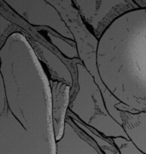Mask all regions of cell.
I'll list each match as a JSON object with an SVG mask.
<instances>
[{
	"instance_id": "obj_1",
	"label": "cell",
	"mask_w": 146,
	"mask_h": 154,
	"mask_svg": "<svg viewBox=\"0 0 146 154\" xmlns=\"http://www.w3.org/2000/svg\"><path fill=\"white\" fill-rule=\"evenodd\" d=\"M0 58V154H56L50 79L26 35H8Z\"/></svg>"
},
{
	"instance_id": "obj_2",
	"label": "cell",
	"mask_w": 146,
	"mask_h": 154,
	"mask_svg": "<svg viewBox=\"0 0 146 154\" xmlns=\"http://www.w3.org/2000/svg\"><path fill=\"white\" fill-rule=\"evenodd\" d=\"M96 67L127 112H146V8L130 10L107 27L97 40Z\"/></svg>"
},
{
	"instance_id": "obj_3",
	"label": "cell",
	"mask_w": 146,
	"mask_h": 154,
	"mask_svg": "<svg viewBox=\"0 0 146 154\" xmlns=\"http://www.w3.org/2000/svg\"><path fill=\"white\" fill-rule=\"evenodd\" d=\"M78 90L71 95L68 111L83 124L108 139L125 137L129 139L123 126L107 108L103 94L95 78L84 64L77 62Z\"/></svg>"
},
{
	"instance_id": "obj_4",
	"label": "cell",
	"mask_w": 146,
	"mask_h": 154,
	"mask_svg": "<svg viewBox=\"0 0 146 154\" xmlns=\"http://www.w3.org/2000/svg\"><path fill=\"white\" fill-rule=\"evenodd\" d=\"M84 23L98 40L111 23L121 15L138 9L132 0H71Z\"/></svg>"
},
{
	"instance_id": "obj_5",
	"label": "cell",
	"mask_w": 146,
	"mask_h": 154,
	"mask_svg": "<svg viewBox=\"0 0 146 154\" xmlns=\"http://www.w3.org/2000/svg\"><path fill=\"white\" fill-rule=\"evenodd\" d=\"M28 24L50 28L67 39L76 41L65 20L47 0H1Z\"/></svg>"
},
{
	"instance_id": "obj_6",
	"label": "cell",
	"mask_w": 146,
	"mask_h": 154,
	"mask_svg": "<svg viewBox=\"0 0 146 154\" xmlns=\"http://www.w3.org/2000/svg\"><path fill=\"white\" fill-rule=\"evenodd\" d=\"M56 154H104L96 141L67 116L62 137L56 141Z\"/></svg>"
},
{
	"instance_id": "obj_7",
	"label": "cell",
	"mask_w": 146,
	"mask_h": 154,
	"mask_svg": "<svg viewBox=\"0 0 146 154\" xmlns=\"http://www.w3.org/2000/svg\"><path fill=\"white\" fill-rule=\"evenodd\" d=\"M50 84L52 100V119L56 140L57 141L64 133L72 89L69 85L60 81L50 79Z\"/></svg>"
},
{
	"instance_id": "obj_8",
	"label": "cell",
	"mask_w": 146,
	"mask_h": 154,
	"mask_svg": "<svg viewBox=\"0 0 146 154\" xmlns=\"http://www.w3.org/2000/svg\"><path fill=\"white\" fill-rule=\"evenodd\" d=\"M27 39L30 42L36 55L38 56L46 72V70L48 71L49 79L55 81L63 82L69 85L72 89L74 85V79L70 70L68 68L64 62L55 53H53L40 42L33 40L32 38H27Z\"/></svg>"
},
{
	"instance_id": "obj_9",
	"label": "cell",
	"mask_w": 146,
	"mask_h": 154,
	"mask_svg": "<svg viewBox=\"0 0 146 154\" xmlns=\"http://www.w3.org/2000/svg\"><path fill=\"white\" fill-rule=\"evenodd\" d=\"M46 35L50 44L54 45L65 58L68 60L81 59L76 41L64 38L51 29L48 31V28H46Z\"/></svg>"
},
{
	"instance_id": "obj_10",
	"label": "cell",
	"mask_w": 146,
	"mask_h": 154,
	"mask_svg": "<svg viewBox=\"0 0 146 154\" xmlns=\"http://www.w3.org/2000/svg\"><path fill=\"white\" fill-rule=\"evenodd\" d=\"M112 141L116 145L120 154H144L130 139L121 136L112 138Z\"/></svg>"
},
{
	"instance_id": "obj_11",
	"label": "cell",
	"mask_w": 146,
	"mask_h": 154,
	"mask_svg": "<svg viewBox=\"0 0 146 154\" xmlns=\"http://www.w3.org/2000/svg\"><path fill=\"white\" fill-rule=\"evenodd\" d=\"M133 3H135L138 8L144 9L146 8V0H132Z\"/></svg>"
}]
</instances>
